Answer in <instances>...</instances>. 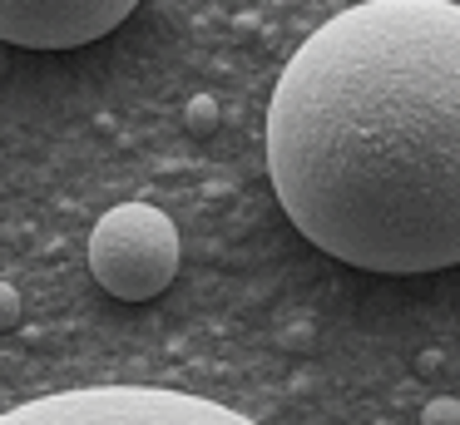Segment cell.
<instances>
[{
	"label": "cell",
	"mask_w": 460,
	"mask_h": 425,
	"mask_svg": "<svg viewBox=\"0 0 460 425\" xmlns=\"http://www.w3.org/2000/svg\"><path fill=\"white\" fill-rule=\"evenodd\" d=\"M312 336H317V326H312L307 316H297V322H292L288 332H282V341H288V346H297V351H307V346H312Z\"/></svg>",
	"instance_id": "obj_8"
},
{
	"label": "cell",
	"mask_w": 460,
	"mask_h": 425,
	"mask_svg": "<svg viewBox=\"0 0 460 425\" xmlns=\"http://www.w3.org/2000/svg\"><path fill=\"white\" fill-rule=\"evenodd\" d=\"M420 425H460V401L456 395H436V401H426Z\"/></svg>",
	"instance_id": "obj_6"
},
{
	"label": "cell",
	"mask_w": 460,
	"mask_h": 425,
	"mask_svg": "<svg viewBox=\"0 0 460 425\" xmlns=\"http://www.w3.org/2000/svg\"><path fill=\"white\" fill-rule=\"evenodd\" d=\"M268 173L307 243L367 272L460 262V5L367 0L288 59Z\"/></svg>",
	"instance_id": "obj_1"
},
{
	"label": "cell",
	"mask_w": 460,
	"mask_h": 425,
	"mask_svg": "<svg viewBox=\"0 0 460 425\" xmlns=\"http://www.w3.org/2000/svg\"><path fill=\"white\" fill-rule=\"evenodd\" d=\"M183 124H189L193 138H213V128H218V99H213V94H193L189 104H183Z\"/></svg>",
	"instance_id": "obj_5"
},
{
	"label": "cell",
	"mask_w": 460,
	"mask_h": 425,
	"mask_svg": "<svg viewBox=\"0 0 460 425\" xmlns=\"http://www.w3.org/2000/svg\"><path fill=\"white\" fill-rule=\"evenodd\" d=\"M15 326H21V292L0 277V332H15Z\"/></svg>",
	"instance_id": "obj_7"
},
{
	"label": "cell",
	"mask_w": 460,
	"mask_h": 425,
	"mask_svg": "<svg viewBox=\"0 0 460 425\" xmlns=\"http://www.w3.org/2000/svg\"><path fill=\"white\" fill-rule=\"evenodd\" d=\"M139 0H0V40L21 49H80L134 15Z\"/></svg>",
	"instance_id": "obj_4"
},
{
	"label": "cell",
	"mask_w": 460,
	"mask_h": 425,
	"mask_svg": "<svg viewBox=\"0 0 460 425\" xmlns=\"http://www.w3.org/2000/svg\"><path fill=\"white\" fill-rule=\"evenodd\" d=\"M90 272L119 302H154L179 277V227L149 203H119L90 233Z\"/></svg>",
	"instance_id": "obj_3"
},
{
	"label": "cell",
	"mask_w": 460,
	"mask_h": 425,
	"mask_svg": "<svg viewBox=\"0 0 460 425\" xmlns=\"http://www.w3.org/2000/svg\"><path fill=\"white\" fill-rule=\"evenodd\" d=\"M440 366H446V351H440V346H426V351L416 356V376H440Z\"/></svg>",
	"instance_id": "obj_9"
},
{
	"label": "cell",
	"mask_w": 460,
	"mask_h": 425,
	"mask_svg": "<svg viewBox=\"0 0 460 425\" xmlns=\"http://www.w3.org/2000/svg\"><path fill=\"white\" fill-rule=\"evenodd\" d=\"M0 425H258L208 395L173 385H75L35 395L15 411H0Z\"/></svg>",
	"instance_id": "obj_2"
}]
</instances>
